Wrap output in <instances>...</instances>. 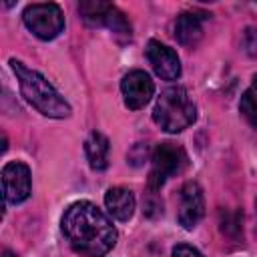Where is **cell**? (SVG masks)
Segmentation results:
<instances>
[{
    "label": "cell",
    "mask_w": 257,
    "mask_h": 257,
    "mask_svg": "<svg viewBox=\"0 0 257 257\" xmlns=\"http://www.w3.org/2000/svg\"><path fill=\"white\" fill-rule=\"evenodd\" d=\"M60 227L70 247L82 257H104L118 237L112 221L90 201L72 203L64 211Z\"/></svg>",
    "instance_id": "6da1fadb"
},
{
    "label": "cell",
    "mask_w": 257,
    "mask_h": 257,
    "mask_svg": "<svg viewBox=\"0 0 257 257\" xmlns=\"http://www.w3.org/2000/svg\"><path fill=\"white\" fill-rule=\"evenodd\" d=\"M12 72L16 74L20 92L24 96V100L28 104H32L40 114L48 116V118H66L72 112V106L68 104V100L38 72L28 68L24 62L10 58L8 60Z\"/></svg>",
    "instance_id": "7a4b0ae2"
},
{
    "label": "cell",
    "mask_w": 257,
    "mask_h": 257,
    "mask_svg": "<svg viewBox=\"0 0 257 257\" xmlns=\"http://www.w3.org/2000/svg\"><path fill=\"white\" fill-rule=\"evenodd\" d=\"M197 118V106L183 86H171L161 92L153 108V120L165 133H181Z\"/></svg>",
    "instance_id": "3957f363"
},
{
    "label": "cell",
    "mask_w": 257,
    "mask_h": 257,
    "mask_svg": "<svg viewBox=\"0 0 257 257\" xmlns=\"http://www.w3.org/2000/svg\"><path fill=\"white\" fill-rule=\"evenodd\" d=\"M187 153L183 147L175 145V143H161L151 157L153 169L149 173V189L151 193H157L167 179L179 175L185 171L187 167Z\"/></svg>",
    "instance_id": "277c9868"
},
{
    "label": "cell",
    "mask_w": 257,
    "mask_h": 257,
    "mask_svg": "<svg viewBox=\"0 0 257 257\" xmlns=\"http://www.w3.org/2000/svg\"><path fill=\"white\" fill-rule=\"evenodd\" d=\"M22 20L26 28L38 36L40 40L56 38L64 28V16L58 4L44 2V4H28L22 12Z\"/></svg>",
    "instance_id": "5b68a950"
},
{
    "label": "cell",
    "mask_w": 257,
    "mask_h": 257,
    "mask_svg": "<svg viewBox=\"0 0 257 257\" xmlns=\"http://www.w3.org/2000/svg\"><path fill=\"white\" fill-rule=\"evenodd\" d=\"M2 193L4 201L10 205L24 203L32 193V177L28 165L20 161H10L2 169Z\"/></svg>",
    "instance_id": "8992f818"
},
{
    "label": "cell",
    "mask_w": 257,
    "mask_h": 257,
    "mask_svg": "<svg viewBox=\"0 0 257 257\" xmlns=\"http://www.w3.org/2000/svg\"><path fill=\"white\" fill-rule=\"evenodd\" d=\"M120 92H122L124 104L131 110H139L153 98L155 82L145 70H131L120 80Z\"/></svg>",
    "instance_id": "52a82bcc"
},
{
    "label": "cell",
    "mask_w": 257,
    "mask_h": 257,
    "mask_svg": "<svg viewBox=\"0 0 257 257\" xmlns=\"http://www.w3.org/2000/svg\"><path fill=\"white\" fill-rule=\"evenodd\" d=\"M205 215V197H203V189L199 187V183L189 181L183 185L181 189V197H179V223L185 229H195L199 225V221Z\"/></svg>",
    "instance_id": "ba28073f"
},
{
    "label": "cell",
    "mask_w": 257,
    "mask_h": 257,
    "mask_svg": "<svg viewBox=\"0 0 257 257\" xmlns=\"http://www.w3.org/2000/svg\"><path fill=\"white\" fill-rule=\"evenodd\" d=\"M147 60L153 66L155 74L163 80H177L181 76V60L173 48L161 44L159 40H149L147 44Z\"/></svg>",
    "instance_id": "9c48e42d"
},
{
    "label": "cell",
    "mask_w": 257,
    "mask_h": 257,
    "mask_svg": "<svg viewBox=\"0 0 257 257\" xmlns=\"http://www.w3.org/2000/svg\"><path fill=\"white\" fill-rule=\"evenodd\" d=\"M207 18V14H199V12H183L177 16L175 22V38L179 40V44L193 48L199 44L201 36H203V20Z\"/></svg>",
    "instance_id": "30bf717a"
},
{
    "label": "cell",
    "mask_w": 257,
    "mask_h": 257,
    "mask_svg": "<svg viewBox=\"0 0 257 257\" xmlns=\"http://www.w3.org/2000/svg\"><path fill=\"white\" fill-rule=\"evenodd\" d=\"M135 195L124 187H110L104 193V207L116 221H128L135 213Z\"/></svg>",
    "instance_id": "8fae6325"
},
{
    "label": "cell",
    "mask_w": 257,
    "mask_h": 257,
    "mask_svg": "<svg viewBox=\"0 0 257 257\" xmlns=\"http://www.w3.org/2000/svg\"><path fill=\"white\" fill-rule=\"evenodd\" d=\"M84 153H86V159H88V165L90 169L94 171H104L108 167V153H110V143L108 139L98 133V131H92L84 143Z\"/></svg>",
    "instance_id": "7c38bea8"
},
{
    "label": "cell",
    "mask_w": 257,
    "mask_h": 257,
    "mask_svg": "<svg viewBox=\"0 0 257 257\" xmlns=\"http://www.w3.org/2000/svg\"><path fill=\"white\" fill-rule=\"evenodd\" d=\"M110 6L112 4H106V2L86 0V2H80L78 10H80V16L84 18L86 24H90V26H104V18H106Z\"/></svg>",
    "instance_id": "4fadbf2b"
},
{
    "label": "cell",
    "mask_w": 257,
    "mask_h": 257,
    "mask_svg": "<svg viewBox=\"0 0 257 257\" xmlns=\"http://www.w3.org/2000/svg\"><path fill=\"white\" fill-rule=\"evenodd\" d=\"M239 110L247 118V122L257 131V74L253 76V84L243 92Z\"/></svg>",
    "instance_id": "5bb4252c"
},
{
    "label": "cell",
    "mask_w": 257,
    "mask_h": 257,
    "mask_svg": "<svg viewBox=\"0 0 257 257\" xmlns=\"http://www.w3.org/2000/svg\"><path fill=\"white\" fill-rule=\"evenodd\" d=\"M104 26L108 30H112L116 36H122L124 40H131V24L116 6H110V10L104 18Z\"/></svg>",
    "instance_id": "9a60e30c"
},
{
    "label": "cell",
    "mask_w": 257,
    "mask_h": 257,
    "mask_svg": "<svg viewBox=\"0 0 257 257\" xmlns=\"http://www.w3.org/2000/svg\"><path fill=\"white\" fill-rule=\"evenodd\" d=\"M243 50L257 60V28H245L243 32Z\"/></svg>",
    "instance_id": "2e32d148"
},
{
    "label": "cell",
    "mask_w": 257,
    "mask_h": 257,
    "mask_svg": "<svg viewBox=\"0 0 257 257\" xmlns=\"http://www.w3.org/2000/svg\"><path fill=\"white\" fill-rule=\"evenodd\" d=\"M173 257H203L199 249H195L193 245L187 243H179L173 247Z\"/></svg>",
    "instance_id": "e0dca14e"
},
{
    "label": "cell",
    "mask_w": 257,
    "mask_h": 257,
    "mask_svg": "<svg viewBox=\"0 0 257 257\" xmlns=\"http://www.w3.org/2000/svg\"><path fill=\"white\" fill-rule=\"evenodd\" d=\"M4 257H14V255H12V253H10L8 249H6V251H4Z\"/></svg>",
    "instance_id": "ac0fdd59"
}]
</instances>
